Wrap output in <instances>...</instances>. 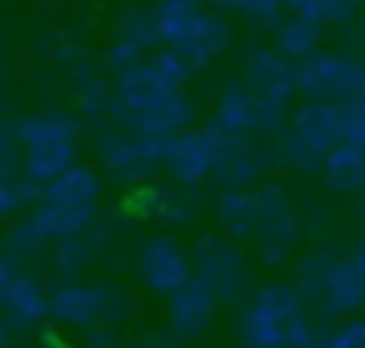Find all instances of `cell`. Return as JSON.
I'll return each mask as SVG.
<instances>
[{
	"label": "cell",
	"instance_id": "3",
	"mask_svg": "<svg viewBox=\"0 0 365 348\" xmlns=\"http://www.w3.org/2000/svg\"><path fill=\"white\" fill-rule=\"evenodd\" d=\"M240 339L245 348H319L299 297L288 285H265L254 294L240 317Z\"/></svg>",
	"mask_w": 365,
	"mask_h": 348
},
{
	"label": "cell",
	"instance_id": "11",
	"mask_svg": "<svg viewBox=\"0 0 365 348\" xmlns=\"http://www.w3.org/2000/svg\"><path fill=\"white\" fill-rule=\"evenodd\" d=\"M134 268L140 282L154 294H174L180 285L191 280V257L168 234H157L145 240L137 251Z\"/></svg>",
	"mask_w": 365,
	"mask_h": 348
},
{
	"label": "cell",
	"instance_id": "9",
	"mask_svg": "<svg viewBox=\"0 0 365 348\" xmlns=\"http://www.w3.org/2000/svg\"><path fill=\"white\" fill-rule=\"evenodd\" d=\"M282 120H285V111L279 106L259 100L245 83H237L220 94L208 126L231 137H257L279 128Z\"/></svg>",
	"mask_w": 365,
	"mask_h": 348
},
{
	"label": "cell",
	"instance_id": "31",
	"mask_svg": "<svg viewBox=\"0 0 365 348\" xmlns=\"http://www.w3.org/2000/svg\"><path fill=\"white\" fill-rule=\"evenodd\" d=\"M17 257L6 248V245H0V308H3V302H6V294H9V285H11V280L17 277V262H14Z\"/></svg>",
	"mask_w": 365,
	"mask_h": 348
},
{
	"label": "cell",
	"instance_id": "23",
	"mask_svg": "<svg viewBox=\"0 0 365 348\" xmlns=\"http://www.w3.org/2000/svg\"><path fill=\"white\" fill-rule=\"evenodd\" d=\"M6 319L11 325H34L48 314V297L40 285V280L29 271H17V277L9 285L6 302H3Z\"/></svg>",
	"mask_w": 365,
	"mask_h": 348
},
{
	"label": "cell",
	"instance_id": "33",
	"mask_svg": "<svg viewBox=\"0 0 365 348\" xmlns=\"http://www.w3.org/2000/svg\"><path fill=\"white\" fill-rule=\"evenodd\" d=\"M0 74H3V51H0Z\"/></svg>",
	"mask_w": 365,
	"mask_h": 348
},
{
	"label": "cell",
	"instance_id": "28",
	"mask_svg": "<svg viewBox=\"0 0 365 348\" xmlns=\"http://www.w3.org/2000/svg\"><path fill=\"white\" fill-rule=\"evenodd\" d=\"M208 3L222 11H237L262 26H277L282 20V9H288L285 0H208Z\"/></svg>",
	"mask_w": 365,
	"mask_h": 348
},
{
	"label": "cell",
	"instance_id": "8",
	"mask_svg": "<svg viewBox=\"0 0 365 348\" xmlns=\"http://www.w3.org/2000/svg\"><path fill=\"white\" fill-rule=\"evenodd\" d=\"M257 200V228L254 240L259 245V254L268 262H279L291 254V245L299 237V214L294 208L291 194L285 185L268 180L254 188Z\"/></svg>",
	"mask_w": 365,
	"mask_h": 348
},
{
	"label": "cell",
	"instance_id": "22",
	"mask_svg": "<svg viewBox=\"0 0 365 348\" xmlns=\"http://www.w3.org/2000/svg\"><path fill=\"white\" fill-rule=\"evenodd\" d=\"M214 220L220 222L222 231H228V237H254L257 228V200H254V188H240V185H228L214 197Z\"/></svg>",
	"mask_w": 365,
	"mask_h": 348
},
{
	"label": "cell",
	"instance_id": "10",
	"mask_svg": "<svg viewBox=\"0 0 365 348\" xmlns=\"http://www.w3.org/2000/svg\"><path fill=\"white\" fill-rule=\"evenodd\" d=\"M191 268H194V277L202 285H208L217 300H231L234 294H240V288L245 282L242 251L217 234H205L194 242Z\"/></svg>",
	"mask_w": 365,
	"mask_h": 348
},
{
	"label": "cell",
	"instance_id": "14",
	"mask_svg": "<svg viewBox=\"0 0 365 348\" xmlns=\"http://www.w3.org/2000/svg\"><path fill=\"white\" fill-rule=\"evenodd\" d=\"M214 137V145H217V160H214V174L222 188L228 185H240V188H248L251 180H257L268 160H265V148L259 145L257 137H231V134H222L217 131L214 126H205Z\"/></svg>",
	"mask_w": 365,
	"mask_h": 348
},
{
	"label": "cell",
	"instance_id": "16",
	"mask_svg": "<svg viewBox=\"0 0 365 348\" xmlns=\"http://www.w3.org/2000/svg\"><path fill=\"white\" fill-rule=\"evenodd\" d=\"M157 46V31H154V17L145 9H125L117 17L114 37L106 48V63L114 71H123L140 60L148 57V48Z\"/></svg>",
	"mask_w": 365,
	"mask_h": 348
},
{
	"label": "cell",
	"instance_id": "17",
	"mask_svg": "<svg viewBox=\"0 0 365 348\" xmlns=\"http://www.w3.org/2000/svg\"><path fill=\"white\" fill-rule=\"evenodd\" d=\"M108 305L111 294L91 282H68L48 297V314L71 328H88L100 322L108 314Z\"/></svg>",
	"mask_w": 365,
	"mask_h": 348
},
{
	"label": "cell",
	"instance_id": "27",
	"mask_svg": "<svg viewBox=\"0 0 365 348\" xmlns=\"http://www.w3.org/2000/svg\"><path fill=\"white\" fill-rule=\"evenodd\" d=\"M285 3L294 14H302L319 26L345 23L365 6V0H285Z\"/></svg>",
	"mask_w": 365,
	"mask_h": 348
},
{
	"label": "cell",
	"instance_id": "4",
	"mask_svg": "<svg viewBox=\"0 0 365 348\" xmlns=\"http://www.w3.org/2000/svg\"><path fill=\"white\" fill-rule=\"evenodd\" d=\"M20 163L29 183L43 188L60 171L74 165L80 128L77 120L63 111H34L14 123Z\"/></svg>",
	"mask_w": 365,
	"mask_h": 348
},
{
	"label": "cell",
	"instance_id": "15",
	"mask_svg": "<svg viewBox=\"0 0 365 348\" xmlns=\"http://www.w3.org/2000/svg\"><path fill=\"white\" fill-rule=\"evenodd\" d=\"M328 311H356L365 305V245L334 257L319 291Z\"/></svg>",
	"mask_w": 365,
	"mask_h": 348
},
{
	"label": "cell",
	"instance_id": "7",
	"mask_svg": "<svg viewBox=\"0 0 365 348\" xmlns=\"http://www.w3.org/2000/svg\"><path fill=\"white\" fill-rule=\"evenodd\" d=\"M168 140L171 137L114 126L97 137V154L103 168L120 183H143L165 165Z\"/></svg>",
	"mask_w": 365,
	"mask_h": 348
},
{
	"label": "cell",
	"instance_id": "19",
	"mask_svg": "<svg viewBox=\"0 0 365 348\" xmlns=\"http://www.w3.org/2000/svg\"><path fill=\"white\" fill-rule=\"evenodd\" d=\"M103 183L97 177L94 168L88 165H68L66 171H60L51 183H46L40 188V203L48 205H60V208H71V211H97V200H100Z\"/></svg>",
	"mask_w": 365,
	"mask_h": 348
},
{
	"label": "cell",
	"instance_id": "13",
	"mask_svg": "<svg viewBox=\"0 0 365 348\" xmlns=\"http://www.w3.org/2000/svg\"><path fill=\"white\" fill-rule=\"evenodd\" d=\"M217 145L208 128H185L168 140L165 148V171L180 185H197L214 174Z\"/></svg>",
	"mask_w": 365,
	"mask_h": 348
},
{
	"label": "cell",
	"instance_id": "5",
	"mask_svg": "<svg viewBox=\"0 0 365 348\" xmlns=\"http://www.w3.org/2000/svg\"><path fill=\"white\" fill-rule=\"evenodd\" d=\"M345 108L328 100H302L277 143V157L294 171L311 174L322 168V160L342 143Z\"/></svg>",
	"mask_w": 365,
	"mask_h": 348
},
{
	"label": "cell",
	"instance_id": "24",
	"mask_svg": "<svg viewBox=\"0 0 365 348\" xmlns=\"http://www.w3.org/2000/svg\"><path fill=\"white\" fill-rule=\"evenodd\" d=\"M319 171H322L325 185L334 191H342V194L365 191V151L351 143H339L322 160Z\"/></svg>",
	"mask_w": 365,
	"mask_h": 348
},
{
	"label": "cell",
	"instance_id": "26",
	"mask_svg": "<svg viewBox=\"0 0 365 348\" xmlns=\"http://www.w3.org/2000/svg\"><path fill=\"white\" fill-rule=\"evenodd\" d=\"M103 251V237L94 231V222L68 237V240H60L57 248H54V265L60 268V274L71 277V274H80V268H86L97 254Z\"/></svg>",
	"mask_w": 365,
	"mask_h": 348
},
{
	"label": "cell",
	"instance_id": "1",
	"mask_svg": "<svg viewBox=\"0 0 365 348\" xmlns=\"http://www.w3.org/2000/svg\"><path fill=\"white\" fill-rule=\"evenodd\" d=\"M194 103L185 86H177L160 66L145 57L123 71L111 83V123L145 134L174 137L191 128Z\"/></svg>",
	"mask_w": 365,
	"mask_h": 348
},
{
	"label": "cell",
	"instance_id": "18",
	"mask_svg": "<svg viewBox=\"0 0 365 348\" xmlns=\"http://www.w3.org/2000/svg\"><path fill=\"white\" fill-rule=\"evenodd\" d=\"M34 197H40V188L23 174L14 126L0 123V217L20 214Z\"/></svg>",
	"mask_w": 365,
	"mask_h": 348
},
{
	"label": "cell",
	"instance_id": "12",
	"mask_svg": "<svg viewBox=\"0 0 365 348\" xmlns=\"http://www.w3.org/2000/svg\"><path fill=\"white\" fill-rule=\"evenodd\" d=\"M242 83L259 100L279 108H285V103L297 94L294 63L277 48H254L242 63Z\"/></svg>",
	"mask_w": 365,
	"mask_h": 348
},
{
	"label": "cell",
	"instance_id": "6",
	"mask_svg": "<svg viewBox=\"0 0 365 348\" xmlns=\"http://www.w3.org/2000/svg\"><path fill=\"white\" fill-rule=\"evenodd\" d=\"M297 94L305 100H328L342 108H365V66L345 54L314 51L294 63Z\"/></svg>",
	"mask_w": 365,
	"mask_h": 348
},
{
	"label": "cell",
	"instance_id": "25",
	"mask_svg": "<svg viewBox=\"0 0 365 348\" xmlns=\"http://www.w3.org/2000/svg\"><path fill=\"white\" fill-rule=\"evenodd\" d=\"M274 48L288 57L291 63H299L305 60L308 54L319 51V40H322V26L302 17V14H291V17H282L277 23V34H274Z\"/></svg>",
	"mask_w": 365,
	"mask_h": 348
},
{
	"label": "cell",
	"instance_id": "21",
	"mask_svg": "<svg viewBox=\"0 0 365 348\" xmlns=\"http://www.w3.org/2000/svg\"><path fill=\"white\" fill-rule=\"evenodd\" d=\"M140 208L168 225H185L197 217V194L194 185H148L143 188V203Z\"/></svg>",
	"mask_w": 365,
	"mask_h": 348
},
{
	"label": "cell",
	"instance_id": "20",
	"mask_svg": "<svg viewBox=\"0 0 365 348\" xmlns=\"http://www.w3.org/2000/svg\"><path fill=\"white\" fill-rule=\"evenodd\" d=\"M168 297H171L168 300V319H171V328L177 334L197 337L211 325L214 311H217V297L197 277H191L185 285H180Z\"/></svg>",
	"mask_w": 365,
	"mask_h": 348
},
{
	"label": "cell",
	"instance_id": "29",
	"mask_svg": "<svg viewBox=\"0 0 365 348\" xmlns=\"http://www.w3.org/2000/svg\"><path fill=\"white\" fill-rule=\"evenodd\" d=\"M342 143H351L365 151V108H345L342 117Z\"/></svg>",
	"mask_w": 365,
	"mask_h": 348
},
{
	"label": "cell",
	"instance_id": "30",
	"mask_svg": "<svg viewBox=\"0 0 365 348\" xmlns=\"http://www.w3.org/2000/svg\"><path fill=\"white\" fill-rule=\"evenodd\" d=\"M325 348H365V319H354L345 328H339Z\"/></svg>",
	"mask_w": 365,
	"mask_h": 348
},
{
	"label": "cell",
	"instance_id": "2",
	"mask_svg": "<svg viewBox=\"0 0 365 348\" xmlns=\"http://www.w3.org/2000/svg\"><path fill=\"white\" fill-rule=\"evenodd\" d=\"M157 43L182 54L191 68L211 66L231 46V23L211 9H202V0H154L151 9Z\"/></svg>",
	"mask_w": 365,
	"mask_h": 348
},
{
	"label": "cell",
	"instance_id": "32",
	"mask_svg": "<svg viewBox=\"0 0 365 348\" xmlns=\"http://www.w3.org/2000/svg\"><path fill=\"white\" fill-rule=\"evenodd\" d=\"M359 211L365 214V191H362V200H359Z\"/></svg>",
	"mask_w": 365,
	"mask_h": 348
}]
</instances>
